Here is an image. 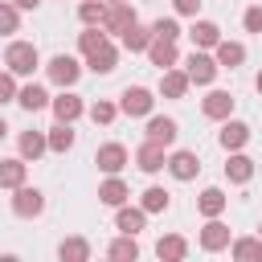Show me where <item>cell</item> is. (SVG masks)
Segmentation results:
<instances>
[{
	"label": "cell",
	"instance_id": "cell-10",
	"mask_svg": "<svg viewBox=\"0 0 262 262\" xmlns=\"http://www.w3.org/2000/svg\"><path fill=\"white\" fill-rule=\"evenodd\" d=\"M188 86H192V82H188V74H184V70H172V66H168V70H164V78H160V94H164V98H184V94H188Z\"/></svg>",
	"mask_w": 262,
	"mask_h": 262
},
{
	"label": "cell",
	"instance_id": "cell-22",
	"mask_svg": "<svg viewBox=\"0 0 262 262\" xmlns=\"http://www.w3.org/2000/svg\"><path fill=\"white\" fill-rule=\"evenodd\" d=\"M57 258H61V262H86V258H90V242H86V237H66V242L57 246Z\"/></svg>",
	"mask_w": 262,
	"mask_h": 262
},
{
	"label": "cell",
	"instance_id": "cell-33",
	"mask_svg": "<svg viewBox=\"0 0 262 262\" xmlns=\"http://www.w3.org/2000/svg\"><path fill=\"white\" fill-rule=\"evenodd\" d=\"M139 209H143V213H164V209H168V192L151 184V188L143 192V205H139Z\"/></svg>",
	"mask_w": 262,
	"mask_h": 262
},
{
	"label": "cell",
	"instance_id": "cell-1",
	"mask_svg": "<svg viewBox=\"0 0 262 262\" xmlns=\"http://www.w3.org/2000/svg\"><path fill=\"white\" fill-rule=\"evenodd\" d=\"M37 61H41V57H37V45H29V41H12V45L4 49V66H8L12 78H16V74H20V78L33 74Z\"/></svg>",
	"mask_w": 262,
	"mask_h": 262
},
{
	"label": "cell",
	"instance_id": "cell-19",
	"mask_svg": "<svg viewBox=\"0 0 262 262\" xmlns=\"http://www.w3.org/2000/svg\"><path fill=\"white\" fill-rule=\"evenodd\" d=\"M119 37H123V49H131V53H139V49H147V45H151V29H143L139 20H135V25H127Z\"/></svg>",
	"mask_w": 262,
	"mask_h": 262
},
{
	"label": "cell",
	"instance_id": "cell-13",
	"mask_svg": "<svg viewBox=\"0 0 262 262\" xmlns=\"http://www.w3.org/2000/svg\"><path fill=\"white\" fill-rule=\"evenodd\" d=\"M225 246H229V229H225L217 217H209V225L201 229V250L217 254V250H225Z\"/></svg>",
	"mask_w": 262,
	"mask_h": 262
},
{
	"label": "cell",
	"instance_id": "cell-37",
	"mask_svg": "<svg viewBox=\"0 0 262 262\" xmlns=\"http://www.w3.org/2000/svg\"><path fill=\"white\" fill-rule=\"evenodd\" d=\"M151 37H168V41H176V37H180V25H176L172 16H160V20L151 25Z\"/></svg>",
	"mask_w": 262,
	"mask_h": 262
},
{
	"label": "cell",
	"instance_id": "cell-30",
	"mask_svg": "<svg viewBox=\"0 0 262 262\" xmlns=\"http://www.w3.org/2000/svg\"><path fill=\"white\" fill-rule=\"evenodd\" d=\"M115 262H135L139 258V246H135V233H123L119 242H111V250H106Z\"/></svg>",
	"mask_w": 262,
	"mask_h": 262
},
{
	"label": "cell",
	"instance_id": "cell-27",
	"mask_svg": "<svg viewBox=\"0 0 262 262\" xmlns=\"http://www.w3.org/2000/svg\"><path fill=\"white\" fill-rule=\"evenodd\" d=\"M225 176H229L233 184H246V180L254 176V160H250V156H229V164H225Z\"/></svg>",
	"mask_w": 262,
	"mask_h": 262
},
{
	"label": "cell",
	"instance_id": "cell-29",
	"mask_svg": "<svg viewBox=\"0 0 262 262\" xmlns=\"http://www.w3.org/2000/svg\"><path fill=\"white\" fill-rule=\"evenodd\" d=\"M143 221H147V213H143V209H127V205H119L115 225H119L123 233H139V229H143Z\"/></svg>",
	"mask_w": 262,
	"mask_h": 262
},
{
	"label": "cell",
	"instance_id": "cell-35",
	"mask_svg": "<svg viewBox=\"0 0 262 262\" xmlns=\"http://www.w3.org/2000/svg\"><path fill=\"white\" fill-rule=\"evenodd\" d=\"M16 25H20V8L0 0V33H16Z\"/></svg>",
	"mask_w": 262,
	"mask_h": 262
},
{
	"label": "cell",
	"instance_id": "cell-18",
	"mask_svg": "<svg viewBox=\"0 0 262 262\" xmlns=\"http://www.w3.org/2000/svg\"><path fill=\"white\" fill-rule=\"evenodd\" d=\"M156 254H160L164 262H180V258L188 254V242H184L180 233H168V237H160V242H156Z\"/></svg>",
	"mask_w": 262,
	"mask_h": 262
},
{
	"label": "cell",
	"instance_id": "cell-32",
	"mask_svg": "<svg viewBox=\"0 0 262 262\" xmlns=\"http://www.w3.org/2000/svg\"><path fill=\"white\" fill-rule=\"evenodd\" d=\"M229 250H233V258H242V262H250V258H262V237H237Z\"/></svg>",
	"mask_w": 262,
	"mask_h": 262
},
{
	"label": "cell",
	"instance_id": "cell-38",
	"mask_svg": "<svg viewBox=\"0 0 262 262\" xmlns=\"http://www.w3.org/2000/svg\"><path fill=\"white\" fill-rule=\"evenodd\" d=\"M115 115H119V106H115V102H94V106H90V119H94V123H102V127H106V123H115Z\"/></svg>",
	"mask_w": 262,
	"mask_h": 262
},
{
	"label": "cell",
	"instance_id": "cell-40",
	"mask_svg": "<svg viewBox=\"0 0 262 262\" xmlns=\"http://www.w3.org/2000/svg\"><path fill=\"white\" fill-rule=\"evenodd\" d=\"M172 8H176L180 16H196V12H201V0H172Z\"/></svg>",
	"mask_w": 262,
	"mask_h": 262
},
{
	"label": "cell",
	"instance_id": "cell-39",
	"mask_svg": "<svg viewBox=\"0 0 262 262\" xmlns=\"http://www.w3.org/2000/svg\"><path fill=\"white\" fill-rule=\"evenodd\" d=\"M12 98H16V82H12V74H0V106L12 102Z\"/></svg>",
	"mask_w": 262,
	"mask_h": 262
},
{
	"label": "cell",
	"instance_id": "cell-36",
	"mask_svg": "<svg viewBox=\"0 0 262 262\" xmlns=\"http://www.w3.org/2000/svg\"><path fill=\"white\" fill-rule=\"evenodd\" d=\"M106 45V33H98V29H86L82 37H78V49L82 53H94V49H102Z\"/></svg>",
	"mask_w": 262,
	"mask_h": 262
},
{
	"label": "cell",
	"instance_id": "cell-6",
	"mask_svg": "<svg viewBox=\"0 0 262 262\" xmlns=\"http://www.w3.org/2000/svg\"><path fill=\"white\" fill-rule=\"evenodd\" d=\"M45 70H49V82H57V86H74V82H78V74H82V66H78L70 53H57Z\"/></svg>",
	"mask_w": 262,
	"mask_h": 262
},
{
	"label": "cell",
	"instance_id": "cell-5",
	"mask_svg": "<svg viewBox=\"0 0 262 262\" xmlns=\"http://www.w3.org/2000/svg\"><path fill=\"white\" fill-rule=\"evenodd\" d=\"M127 25H135V8H131L127 0H111L106 12H102V29H106V33H123Z\"/></svg>",
	"mask_w": 262,
	"mask_h": 262
},
{
	"label": "cell",
	"instance_id": "cell-45",
	"mask_svg": "<svg viewBox=\"0 0 262 262\" xmlns=\"http://www.w3.org/2000/svg\"><path fill=\"white\" fill-rule=\"evenodd\" d=\"M258 233H262V225H258Z\"/></svg>",
	"mask_w": 262,
	"mask_h": 262
},
{
	"label": "cell",
	"instance_id": "cell-20",
	"mask_svg": "<svg viewBox=\"0 0 262 262\" xmlns=\"http://www.w3.org/2000/svg\"><path fill=\"white\" fill-rule=\"evenodd\" d=\"M115 61H119V53H115V45H111V41H106L102 49L86 53V66H90L94 74H111V70H115Z\"/></svg>",
	"mask_w": 262,
	"mask_h": 262
},
{
	"label": "cell",
	"instance_id": "cell-15",
	"mask_svg": "<svg viewBox=\"0 0 262 262\" xmlns=\"http://www.w3.org/2000/svg\"><path fill=\"white\" fill-rule=\"evenodd\" d=\"M49 106H53V115H57V123H74V119H78V115L86 111L78 94H57V98H53Z\"/></svg>",
	"mask_w": 262,
	"mask_h": 262
},
{
	"label": "cell",
	"instance_id": "cell-8",
	"mask_svg": "<svg viewBox=\"0 0 262 262\" xmlns=\"http://www.w3.org/2000/svg\"><path fill=\"white\" fill-rule=\"evenodd\" d=\"M164 168H168L176 180H192V176L201 172V160H196V151H172Z\"/></svg>",
	"mask_w": 262,
	"mask_h": 262
},
{
	"label": "cell",
	"instance_id": "cell-21",
	"mask_svg": "<svg viewBox=\"0 0 262 262\" xmlns=\"http://www.w3.org/2000/svg\"><path fill=\"white\" fill-rule=\"evenodd\" d=\"M246 139H250V127H246V123L229 119V123L221 127V147H225V151H237V147H242Z\"/></svg>",
	"mask_w": 262,
	"mask_h": 262
},
{
	"label": "cell",
	"instance_id": "cell-11",
	"mask_svg": "<svg viewBox=\"0 0 262 262\" xmlns=\"http://www.w3.org/2000/svg\"><path fill=\"white\" fill-rule=\"evenodd\" d=\"M147 139H151V143H164V147H172V143H176V119L151 115V119H147Z\"/></svg>",
	"mask_w": 262,
	"mask_h": 262
},
{
	"label": "cell",
	"instance_id": "cell-14",
	"mask_svg": "<svg viewBox=\"0 0 262 262\" xmlns=\"http://www.w3.org/2000/svg\"><path fill=\"white\" fill-rule=\"evenodd\" d=\"M147 57H151V66H160V70L176 66V41H168V37H151Z\"/></svg>",
	"mask_w": 262,
	"mask_h": 262
},
{
	"label": "cell",
	"instance_id": "cell-41",
	"mask_svg": "<svg viewBox=\"0 0 262 262\" xmlns=\"http://www.w3.org/2000/svg\"><path fill=\"white\" fill-rule=\"evenodd\" d=\"M246 29L250 33H262V8H246Z\"/></svg>",
	"mask_w": 262,
	"mask_h": 262
},
{
	"label": "cell",
	"instance_id": "cell-4",
	"mask_svg": "<svg viewBox=\"0 0 262 262\" xmlns=\"http://www.w3.org/2000/svg\"><path fill=\"white\" fill-rule=\"evenodd\" d=\"M151 106H156V98H151V90H143V86H127L123 90V98H119V111L123 115H151Z\"/></svg>",
	"mask_w": 262,
	"mask_h": 262
},
{
	"label": "cell",
	"instance_id": "cell-25",
	"mask_svg": "<svg viewBox=\"0 0 262 262\" xmlns=\"http://www.w3.org/2000/svg\"><path fill=\"white\" fill-rule=\"evenodd\" d=\"M127 196H131V192H127V184H123L119 176H111L106 184H98V201H102V205H115V209H119Z\"/></svg>",
	"mask_w": 262,
	"mask_h": 262
},
{
	"label": "cell",
	"instance_id": "cell-17",
	"mask_svg": "<svg viewBox=\"0 0 262 262\" xmlns=\"http://www.w3.org/2000/svg\"><path fill=\"white\" fill-rule=\"evenodd\" d=\"M213 49H217V66H225V70H233V66L246 61V45L242 41H217Z\"/></svg>",
	"mask_w": 262,
	"mask_h": 262
},
{
	"label": "cell",
	"instance_id": "cell-2",
	"mask_svg": "<svg viewBox=\"0 0 262 262\" xmlns=\"http://www.w3.org/2000/svg\"><path fill=\"white\" fill-rule=\"evenodd\" d=\"M12 213H16V217H41V213H45V192H41V188H29V184H16Z\"/></svg>",
	"mask_w": 262,
	"mask_h": 262
},
{
	"label": "cell",
	"instance_id": "cell-43",
	"mask_svg": "<svg viewBox=\"0 0 262 262\" xmlns=\"http://www.w3.org/2000/svg\"><path fill=\"white\" fill-rule=\"evenodd\" d=\"M4 135H8V123H4V119H0V139H4Z\"/></svg>",
	"mask_w": 262,
	"mask_h": 262
},
{
	"label": "cell",
	"instance_id": "cell-9",
	"mask_svg": "<svg viewBox=\"0 0 262 262\" xmlns=\"http://www.w3.org/2000/svg\"><path fill=\"white\" fill-rule=\"evenodd\" d=\"M201 111H205L209 119H229V115H233V94H229V90H209L205 102H201Z\"/></svg>",
	"mask_w": 262,
	"mask_h": 262
},
{
	"label": "cell",
	"instance_id": "cell-28",
	"mask_svg": "<svg viewBox=\"0 0 262 262\" xmlns=\"http://www.w3.org/2000/svg\"><path fill=\"white\" fill-rule=\"evenodd\" d=\"M225 201H229V196H225L221 188H205V192H201V201H196V209H201L205 217H221Z\"/></svg>",
	"mask_w": 262,
	"mask_h": 262
},
{
	"label": "cell",
	"instance_id": "cell-16",
	"mask_svg": "<svg viewBox=\"0 0 262 262\" xmlns=\"http://www.w3.org/2000/svg\"><path fill=\"white\" fill-rule=\"evenodd\" d=\"M188 37H192V45H196V49H213V45L221 41V29H217L213 20H196V25L188 29Z\"/></svg>",
	"mask_w": 262,
	"mask_h": 262
},
{
	"label": "cell",
	"instance_id": "cell-31",
	"mask_svg": "<svg viewBox=\"0 0 262 262\" xmlns=\"http://www.w3.org/2000/svg\"><path fill=\"white\" fill-rule=\"evenodd\" d=\"M45 151V135L41 131H25L20 135V160H37Z\"/></svg>",
	"mask_w": 262,
	"mask_h": 262
},
{
	"label": "cell",
	"instance_id": "cell-3",
	"mask_svg": "<svg viewBox=\"0 0 262 262\" xmlns=\"http://www.w3.org/2000/svg\"><path fill=\"white\" fill-rule=\"evenodd\" d=\"M217 57H209V53H201V49H192V57H188V82H196V86H209L213 78H217Z\"/></svg>",
	"mask_w": 262,
	"mask_h": 262
},
{
	"label": "cell",
	"instance_id": "cell-44",
	"mask_svg": "<svg viewBox=\"0 0 262 262\" xmlns=\"http://www.w3.org/2000/svg\"><path fill=\"white\" fill-rule=\"evenodd\" d=\"M254 86H258V94H262V74H258V82H254Z\"/></svg>",
	"mask_w": 262,
	"mask_h": 262
},
{
	"label": "cell",
	"instance_id": "cell-24",
	"mask_svg": "<svg viewBox=\"0 0 262 262\" xmlns=\"http://www.w3.org/2000/svg\"><path fill=\"white\" fill-rule=\"evenodd\" d=\"M16 102H20L25 111H45V106H49V94H45L37 82H29L25 90H16Z\"/></svg>",
	"mask_w": 262,
	"mask_h": 262
},
{
	"label": "cell",
	"instance_id": "cell-42",
	"mask_svg": "<svg viewBox=\"0 0 262 262\" xmlns=\"http://www.w3.org/2000/svg\"><path fill=\"white\" fill-rule=\"evenodd\" d=\"M41 0H16V8H37Z\"/></svg>",
	"mask_w": 262,
	"mask_h": 262
},
{
	"label": "cell",
	"instance_id": "cell-26",
	"mask_svg": "<svg viewBox=\"0 0 262 262\" xmlns=\"http://www.w3.org/2000/svg\"><path fill=\"white\" fill-rule=\"evenodd\" d=\"M45 147H49V151H70V147H74V127H70V123H57V127L45 135Z\"/></svg>",
	"mask_w": 262,
	"mask_h": 262
},
{
	"label": "cell",
	"instance_id": "cell-12",
	"mask_svg": "<svg viewBox=\"0 0 262 262\" xmlns=\"http://www.w3.org/2000/svg\"><path fill=\"white\" fill-rule=\"evenodd\" d=\"M135 164H139L143 172H160V168L168 164V156H164V143H151V139H143V147L135 151Z\"/></svg>",
	"mask_w": 262,
	"mask_h": 262
},
{
	"label": "cell",
	"instance_id": "cell-23",
	"mask_svg": "<svg viewBox=\"0 0 262 262\" xmlns=\"http://www.w3.org/2000/svg\"><path fill=\"white\" fill-rule=\"evenodd\" d=\"M25 172H29L25 160H0V188H16V184H25Z\"/></svg>",
	"mask_w": 262,
	"mask_h": 262
},
{
	"label": "cell",
	"instance_id": "cell-34",
	"mask_svg": "<svg viewBox=\"0 0 262 262\" xmlns=\"http://www.w3.org/2000/svg\"><path fill=\"white\" fill-rule=\"evenodd\" d=\"M102 12H106V4H102V0H82V4H78L82 25H102Z\"/></svg>",
	"mask_w": 262,
	"mask_h": 262
},
{
	"label": "cell",
	"instance_id": "cell-7",
	"mask_svg": "<svg viewBox=\"0 0 262 262\" xmlns=\"http://www.w3.org/2000/svg\"><path fill=\"white\" fill-rule=\"evenodd\" d=\"M94 164H98L106 176H119L123 164H127V147H123V143H102L98 156H94Z\"/></svg>",
	"mask_w": 262,
	"mask_h": 262
}]
</instances>
